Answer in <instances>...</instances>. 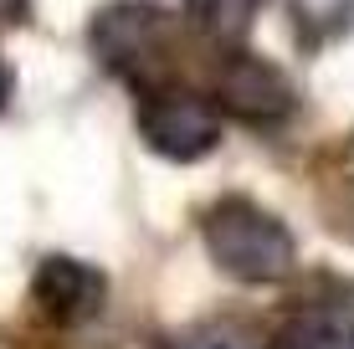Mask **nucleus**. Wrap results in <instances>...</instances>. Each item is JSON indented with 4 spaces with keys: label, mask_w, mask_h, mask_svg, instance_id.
<instances>
[{
    "label": "nucleus",
    "mask_w": 354,
    "mask_h": 349,
    "mask_svg": "<svg viewBox=\"0 0 354 349\" xmlns=\"http://www.w3.org/2000/svg\"><path fill=\"white\" fill-rule=\"evenodd\" d=\"M201 242H205V257L231 283H247V287H277L298 267V236H292V226L247 196L216 200L201 216Z\"/></svg>",
    "instance_id": "f257e3e1"
},
{
    "label": "nucleus",
    "mask_w": 354,
    "mask_h": 349,
    "mask_svg": "<svg viewBox=\"0 0 354 349\" xmlns=\"http://www.w3.org/2000/svg\"><path fill=\"white\" fill-rule=\"evenodd\" d=\"M88 46L103 72H113L124 88L144 93L154 82H169L175 26L154 0H108L88 26Z\"/></svg>",
    "instance_id": "f03ea898"
},
{
    "label": "nucleus",
    "mask_w": 354,
    "mask_h": 349,
    "mask_svg": "<svg viewBox=\"0 0 354 349\" xmlns=\"http://www.w3.org/2000/svg\"><path fill=\"white\" fill-rule=\"evenodd\" d=\"M139 139L169 164H195L221 144V108L180 82H154L139 93Z\"/></svg>",
    "instance_id": "7ed1b4c3"
},
{
    "label": "nucleus",
    "mask_w": 354,
    "mask_h": 349,
    "mask_svg": "<svg viewBox=\"0 0 354 349\" xmlns=\"http://www.w3.org/2000/svg\"><path fill=\"white\" fill-rule=\"evenodd\" d=\"M216 108L252 129H277L298 113V93L277 62L247 52V46H231L221 57V72H216Z\"/></svg>",
    "instance_id": "20e7f679"
},
{
    "label": "nucleus",
    "mask_w": 354,
    "mask_h": 349,
    "mask_svg": "<svg viewBox=\"0 0 354 349\" xmlns=\"http://www.w3.org/2000/svg\"><path fill=\"white\" fill-rule=\"evenodd\" d=\"M31 303L41 308L57 329H77L103 314L108 303V278L103 267L93 262H77V257H46L41 267L31 272Z\"/></svg>",
    "instance_id": "39448f33"
},
{
    "label": "nucleus",
    "mask_w": 354,
    "mask_h": 349,
    "mask_svg": "<svg viewBox=\"0 0 354 349\" xmlns=\"http://www.w3.org/2000/svg\"><path fill=\"white\" fill-rule=\"evenodd\" d=\"M185 10H190V26L201 31L205 41H216V46L231 52V46L247 41L262 0H185Z\"/></svg>",
    "instance_id": "423d86ee"
},
{
    "label": "nucleus",
    "mask_w": 354,
    "mask_h": 349,
    "mask_svg": "<svg viewBox=\"0 0 354 349\" xmlns=\"http://www.w3.org/2000/svg\"><path fill=\"white\" fill-rule=\"evenodd\" d=\"M262 349H344V329H339V308H308V314L288 319Z\"/></svg>",
    "instance_id": "0eeeda50"
},
{
    "label": "nucleus",
    "mask_w": 354,
    "mask_h": 349,
    "mask_svg": "<svg viewBox=\"0 0 354 349\" xmlns=\"http://www.w3.org/2000/svg\"><path fill=\"white\" fill-rule=\"evenodd\" d=\"M180 349H241L221 323H205V329H195L190 339H180Z\"/></svg>",
    "instance_id": "6e6552de"
},
{
    "label": "nucleus",
    "mask_w": 354,
    "mask_h": 349,
    "mask_svg": "<svg viewBox=\"0 0 354 349\" xmlns=\"http://www.w3.org/2000/svg\"><path fill=\"white\" fill-rule=\"evenodd\" d=\"M339 329H344V349H354V293H344V308H339Z\"/></svg>",
    "instance_id": "1a4fd4ad"
},
{
    "label": "nucleus",
    "mask_w": 354,
    "mask_h": 349,
    "mask_svg": "<svg viewBox=\"0 0 354 349\" xmlns=\"http://www.w3.org/2000/svg\"><path fill=\"white\" fill-rule=\"evenodd\" d=\"M10 88H16V82H10V62L0 57V113H6V103H10Z\"/></svg>",
    "instance_id": "9d476101"
},
{
    "label": "nucleus",
    "mask_w": 354,
    "mask_h": 349,
    "mask_svg": "<svg viewBox=\"0 0 354 349\" xmlns=\"http://www.w3.org/2000/svg\"><path fill=\"white\" fill-rule=\"evenodd\" d=\"M0 16H10V21L26 16V0H0Z\"/></svg>",
    "instance_id": "9b49d317"
}]
</instances>
